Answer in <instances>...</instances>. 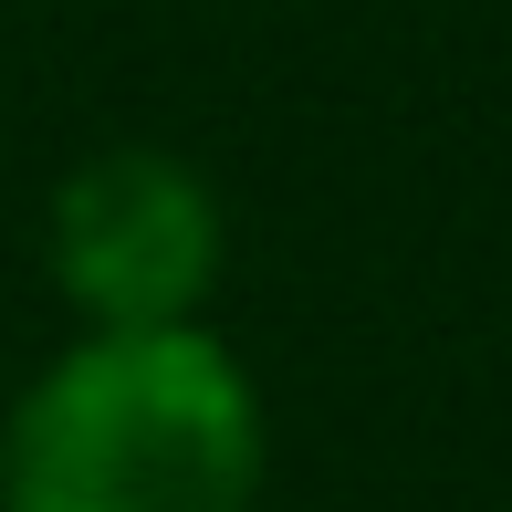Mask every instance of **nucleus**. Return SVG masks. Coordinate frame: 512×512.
<instances>
[{
  "label": "nucleus",
  "instance_id": "1",
  "mask_svg": "<svg viewBox=\"0 0 512 512\" xmlns=\"http://www.w3.org/2000/svg\"><path fill=\"white\" fill-rule=\"evenodd\" d=\"M272 429L209 324L74 335L0 418V512H262Z\"/></svg>",
  "mask_w": 512,
  "mask_h": 512
},
{
  "label": "nucleus",
  "instance_id": "2",
  "mask_svg": "<svg viewBox=\"0 0 512 512\" xmlns=\"http://www.w3.org/2000/svg\"><path fill=\"white\" fill-rule=\"evenodd\" d=\"M42 251H53V293L84 314V335H157V324H199L230 262L220 189L168 147H95L63 168L42 209Z\"/></svg>",
  "mask_w": 512,
  "mask_h": 512
}]
</instances>
